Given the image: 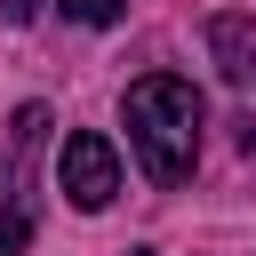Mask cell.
<instances>
[{"mask_svg":"<svg viewBox=\"0 0 256 256\" xmlns=\"http://www.w3.org/2000/svg\"><path fill=\"white\" fill-rule=\"evenodd\" d=\"M56 184H64V200L72 208H112V192H120V152H112V136H96V128H80V136H64V152H56Z\"/></svg>","mask_w":256,"mask_h":256,"instance_id":"cell-2","label":"cell"},{"mask_svg":"<svg viewBox=\"0 0 256 256\" xmlns=\"http://www.w3.org/2000/svg\"><path fill=\"white\" fill-rule=\"evenodd\" d=\"M64 16H72V24H120L128 0H64Z\"/></svg>","mask_w":256,"mask_h":256,"instance_id":"cell-5","label":"cell"},{"mask_svg":"<svg viewBox=\"0 0 256 256\" xmlns=\"http://www.w3.org/2000/svg\"><path fill=\"white\" fill-rule=\"evenodd\" d=\"M208 56L224 88H256V16H208Z\"/></svg>","mask_w":256,"mask_h":256,"instance_id":"cell-3","label":"cell"},{"mask_svg":"<svg viewBox=\"0 0 256 256\" xmlns=\"http://www.w3.org/2000/svg\"><path fill=\"white\" fill-rule=\"evenodd\" d=\"M24 240H32V216L8 200V208H0V256H24Z\"/></svg>","mask_w":256,"mask_h":256,"instance_id":"cell-4","label":"cell"},{"mask_svg":"<svg viewBox=\"0 0 256 256\" xmlns=\"http://www.w3.org/2000/svg\"><path fill=\"white\" fill-rule=\"evenodd\" d=\"M128 256H152V248H128Z\"/></svg>","mask_w":256,"mask_h":256,"instance_id":"cell-7","label":"cell"},{"mask_svg":"<svg viewBox=\"0 0 256 256\" xmlns=\"http://www.w3.org/2000/svg\"><path fill=\"white\" fill-rule=\"evenodd\" d=\"M40 8H48V0H0V24H32Z\"/></svg>","mask_w":256,"mask_h":256,"instance_id":"cell-6","label":"cell"},{"mask_svg":"<svg viewBox=\"0 0 256 256\" xmlns=\"http://www.w3.org/2000/svg\"><path fill=\"white\" fill-rule=\"evenodd\" d=\"M120 112H128V144H136L144 176L152 184H184L192 160H200V88L176 80V72H144Z\"/></svg>","mask_w":256,"mask_h":256,"instance_id":"cell-1","label":"cell"}]
</instances>
